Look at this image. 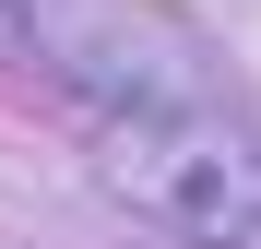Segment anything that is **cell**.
I'll use <instances>...</instances> for the list:
<instances>
[{
	"instance_id": "1",
	"label": "cell",
	"mask_w": 261,
	"mask_h": 249,
	"mask_svg": "<svg viewBox=\"0 0 261 249\" xmlns=\"http://www.w3.org/2000/svg\"><path fill=\"white\" fill-rule=\"evenodd\" d=\"M95 143H107V178L143 202L154 226H178L202 249H261V154L226 143L202 107L178 95H95Z\"/></svg>"
},
{
	"instance_id": "2",
	"label": "cell",
	"mask_w": 261,
	"mask_h": 249,
	"mask_svg": "<svg viewBox=\"0 0 261 249\" xmlns=\"http://www.w3.org/2000/svg\"><path fill=\"white\" fill-rule=\"evenodd\" d=\"M0 12H12V0H0Z\"/></svg>"
}]
</instances>
